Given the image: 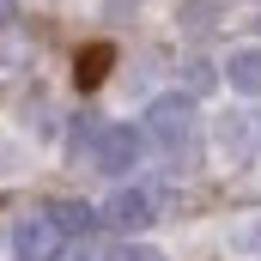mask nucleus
<instances>
[{"label":"nucleus","instance_id":"1","mask_svg":"<svg viewBox=\"0 0 261 261\" xmlns=\"http://www.w3.org/2000/svg\"><path fill=\"white\" fill-rule=\"evenodd\" d=\"M12 249H18V261H73L79 255V243L49 219V206H43V213H24V219L12 225Z\"/></svg>","mask_w":261,"mask_h":261},{"label":"nucleus","instance_id":"2","mask_svg":"<svg viewBox=\"0 0 261 261\" xmlns=\"http://www.w3.org/2000/svg\"><path fill=\"white\" fill-rule=\"evenodd\" d=\"M140 158H146V128H134V122L97 128V140H91V164H97L103 176H128Z\"/></svg>","mask_w":261,"mask_h":261},{"label":"nucleus","instance_id":"3","mask_svg":"<svg viewBox=\"0 0 261 261\" xmlns=\"http://www.w3.org/2000/svg\"><path fill=\"white\" fill-rule=\"evenodd\" d=\"M189 134H195V97L182 91H170V97H158L152 110H146V140H158L164 152H176V146H189Z\"/></svg>","mask_w":261,"mask_h":261},{"label":"nucleus","instance_id":"4","mask_svg":"<svg viewBox=\"0 0 261 261\" xmlns=\"http://www.w3.org/2000/svg\"><path fill=\"white\" fill-rule=\"evenodd\" d=\"M110 231H122V237H134V231H146L152 219H158V195L152 189H116L110 195V206L97 213Z\"/></svg>","mask_w":261,"mask_h":261},{"label":"nucleus","instance_id":"5","mask_svg":"<svg viewBox=\"0 0 261 261\" xmlns=\"http://www.w3.org/2000/svg\"><path fill=\"white\" fill-rule=\"evenodd\" d=\"M31 67H37V37L18 31V24H0V85L24 79Z\"/></svg>","mask_w":261,"mask_h":261},{"label":"nucleus","instance_id":"6","mask_svg":"<svg viewBox=\"0 0 261 261\" xmlns=\"http://www.w3.org/2000/svg\"><path fill=\"white\" fill-rule=\"evenodd\" d=\"M225 79H231L243 97H261V43L255 49H231V55H225Z\"/></svg>","mask_w":261,"mask_h":261},{"label":"nucleus","instance_id":"7","mask_svg":"<svg viewBox=\"0 0 261 261\" xmlns=\"http://www.w3.org/2000/svg\"><path fill=\"white\" fill-rule=\"evenodd\" d=\"M49 219L61 225L73 243H85V237H91V225H97V213H91L85 200H49Z\"/></svg>","mask_w":261,"mask_h":261},{"label":"nucleus","instance_id":"8","mask_svg":"<svg viewBox=\"0 0 261 261\" xmlns=\"http://www.w3.org/2000/svg\"><path fill=\"white\" fill-rule=\"evenodd\" d=\"M110 61H116V49H110V43H85V49H79V61H73V79H79V91L103 85Z\"/></svg>","mask_w":261,"mask_h":261},{"label":"nucleus","instance_id":"9","mask_svg":"<svg viewBox=\"0 0 261 261\" xmlns=\"http://www.w3.org/2000/svg\"><path fill=\"white\" fill-rule=\"evenodd\" d=\"M219 146H225V158H243V152L255 146V122H249V116H225V122H219Z\"/></svg>","mask_w":261,"mask_h":261},{"label":"nucleus","instance_id":"10","mask_svg":"<svg viewBox=\"0 0 261 261\" xmlns=\"http://www.w3.org/2000/svg\"><path fill=\"white\" fill-rule=\"evenodd\" d=\"M219 6H225V0H189V6H182V24H206V12H219Z\"/></svg>","mask_w":261,"mask_h":261},{"label":"nucleus","instance_id":"11","mask_svg":"<svg viewBox=\"0 0 261 261\" xmlns=\"http://www.w3.org/2000/svg\"><path fill=\"white\" fill-rule=\"evenodd\" d=\"M206 85H213V61H189V97L206 91Z\"/></svg>","mask_w":261,"mask_h":261},{"label":"nucleus","instance_id":"12","mask_svg":"<svg viewBox=\"0 0 261 261\" xmlns=\"http://www.w3.org/2000/svg\"><path fill=\"white\" fill-rule=\"evenodd\" d=\"M103 261H158V255H152V249H140V243H116Z\"/></svg>","mask_w":261,"mask_h":261},{"label":"nucleus","instance_id":"13","mask_svg":"<svg viewBox=\"0 0 261 261\" xmlns=\"http://www.w3.org/2000/svg\"><path fill=\"white\" fill-rule=\"evenodd\" d=\"M0 24H12V0H0Z\"/></svg>","mask_w":261,"mask_h":261}]
</instances>
